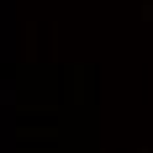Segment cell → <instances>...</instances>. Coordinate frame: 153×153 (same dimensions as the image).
Instances as JSON below:
<instances>
[]
</instances>
